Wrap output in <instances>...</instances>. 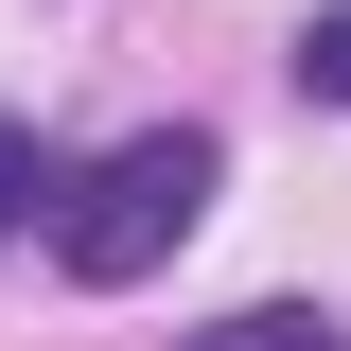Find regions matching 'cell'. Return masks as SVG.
Listing matches in <instances>:
<instances>
[{
	"label": "cell",
	"instance_id": "obj_1",
	"mask_svg": "<svg viewBox=\"0 0 351 351\" xmlns=\"http://www.w3.org/2000/svg\"><path fill=\"white\" fill-rule=\"evenodd\" d=\"M211 123H141V141H106L88 176H53V263L71 281H141V263H176V228L211 211Z\"/></svg>",
	"mask_w": 351,
	"mask_h": 351
},
{
	"label": "cell",
	"instance_id": "obj_2",
	"mask_svg": "<svg viewBox=\"0 0 351 351\" xmlns=\"http://www.w3.org/2000/svg\"><path fill=\"white\" fill-rule=\"evenodd\" d=\"M193 351H351V316L334 299H246V316H211Z\"/></svg>",
	"mask_w": 351,
	"mask_h": 351
},
{
	"label": "cell",
	"instance_id": "obj_3",
	"mask_svg": "<svg viewBox=\"0 0 351 351\" xmlns=\"http://www.w3.org/2000/svg\"><path fill=\"white\" fill-rule=\"evenodd\" d=\"M299 88H316V106H351V0H316V18H299Z\"/></svg>",
	"mask_w": 351,
	"mask_h": 351
},
{
	"label": "cell",
	"instance_id": "obj_4",
	"mask_svg": "<svg viewBox=\"0 0 351 351\" xmlns=\"http://www.w3.org/2000/svg\"><path fill=\"white\" fill-rule=\"evenodd\" d=\"M36 193H53V158H36V123L0 106V228H36Z\"/></svg>",
	"mask_w": 351,
	"mask_h": 351
}]
</instances>
